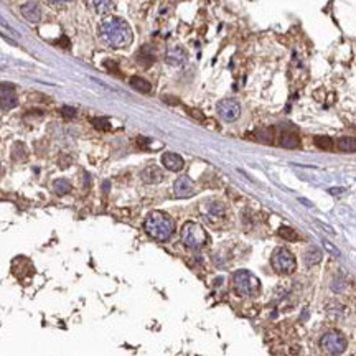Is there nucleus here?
<instances>
[{
    "instance_id": "1",
    "label": "nucleus",
    "mask_w": 356,
    "mask_h": 356,
    "mask_svg": "<svg viewBox=\"0 0 356 356\" xmlns=\"http://www.w3.org/2000/svg\"><path fill=\"white\" fill-rule=\"evenodd\" d=\"M101 40L111 48H125L132 43L134 33L129 23L119 17L104 18L99 25Z\"/></svg>"
},
{
    "instance_id": "2",
    "label": "nucleus",
    "mask_w": 356,
    "mask_h": 356,
    "mask_svg": "<svg viewBox=\"0 0 356 356\" xmlns=\"http://www.w3.org/2000/svg\"><path fill=\"white\" fill-rule=\"evenodd\" d=\"M144 229L152 239L155 241H168L175 233V223L163 211H152L144 221Z\"/></svg>"
},
{
    "instance_id": "3",
    "label": "nucleus",
    "mask_w": 356,
    "mask_h": 356,
    "mask_svg": "<svg viewBox=\"0 0 356 356\" xmlns=\"http://www.w3.org/2000/svg\"><path fill=\"white\" fill-rule=\"evenodd\" d=\"M233 287L242 297H252L259 292L261 284L256 275L251 274L249 270H237L233 275Z\"/></svg>"
},
{
    "instance_id": "4",
    "label": "nucleus",
    "mask_w": 356,
    "mask_h": 356,
    "mask_svg": "<svg viewBox=\"0 0 356 356\" xmlns=\"http://www.w3.org/2000/svg\"><path fill=\"white\" fill-rule=\"evenodd\" d=\"M181 242L190 247V249H200V247H203L206 244V241H208V234L203 229V226H200L198 223H193V221H188L183 224V228H181Z\"/></svg>"
},
{
    "instance_id": "5",
    "label": "nucleus",
    "mask_w": 356,
    "mask_h": 356,
    "mask_svg": "<svg viewBox=\"0 0 356 356\" xmlns=\"http://www.w3.org/2000/svg\"><path fill=\"white\" fill-rule=\"evenodd\" d=\"M270 262H272L274 269L280 274H292L295 267H297L294 254L289 249H285V247H277V249L272 252Z\"/></svg>"
},
{
    "instance_id": "6",
    "label": "nucleus",
    "mask_w": 356,
    "mask_h": 356,
    "mask_svg": "<svg viewBox=\"0 0 356 356\" xmlns=\"http://www.w3.org/2000/svg\"><path fill=\"white\" fill-rule=\"evenodd\" d=\"M346 345L348 343H346L345 335L340 333V331H328V333L323 335L322 340H320L322 350L330 356L341 355L346 350Z\"/></svg>"
},
{
    "instance_id": "7",
    "label": "nucleus",
    "mask_w": 356,
    "mask_h": 356,
    "mask_svg": "<svg viewBox=\"0 0 356 356\" xmlns=\"http://www.w3.org/2000/svg\"><path fill=\"white\" fill-rule=\"evenodd\" d=\"M216 111L224 122H234L241 116V104L236 99H223L218 102Z\"/></svg>"
},
{
    "instance_id": "8",
    "label": "nucleus",
    "mask_w": 356,
    "mask_h": 356,
    "mask_svg": "<svg viewBox=\"0 0 356 356\" xmlns=\"http://www.w3.org/2000/svg\"><path fill=\"white\" fill-rule=\"evenodd\" d=\"M173 191H175V195L178 198H188V196L195 193V185L190 177L183 175V177L177 178L175 185H173Z\"/></svg>"
},
{
    "instance_id": "9",
    "label": "nucleus",
    "mask_w": 356,
    "mask_h": 356,
    "mask_svg": "<svg viewBox=\"0 0 356 356\" xmlns=\"http://www.w3.org/2000/svg\"><path fill=\"white\" fill-rule=\"evenodd\" d=\"M162 163L167 170L170 172H180L185 167V160L175 152H165L162 155Z\"/></svg>"
},
{
    "instance_id": "10",
    "label": "nucleus",
    "mask_w": 356,
    "mask_h": 356,
    "mask_svg": "<svg viewBox=\"0 0 356 356\" xmlns=\"http://www.w3.org/2000/svg\"><path fill=\"white\" fill-rule=\"evenodd\" d=\"M22 15L27 18L30 23H38L40 18H41V10H40V5L35 2H27L23 3L22 8H20Z\"/></svg>"
},
{
    "instance_id": "11",
    "label": "nucleus",
    "mask_w": 356,
    "mask_h": 356,
    "mask_svg": "<svg viewBox=\"0 0 356 356\" xmlns=\"http://www.w3.org/2000/svg\"><path fill=\"white\" fill-rule=\"evenodd\" d=\"M135 61L142 68H150L153 61H155V53H153L150 46H142V48L139 50V53L135 55Z\"/></svg>"
},
{
    "instance_id": "12",
    "label": "nucleus",
    "mask_w": 356,
    "mask_h": 356,
    "mask_svg": "<svg viewBox=\"0 0 356 356\" xmlns=\"http://www.w3.org/2000/svg\"><path fill=\"white\" fill-rule=\"evenodd\" d=\"M142 180L145 181V183H148V185H153V183H160V181L163 180V173L162 170L158 168L157 165H150V167H147L145 170L142 172Z\"/></svg>"
},
{
    "instance_id": "13",
    "label": "nucleus",
    "mask_w": 356,
    "mask_h": 356,
    "mask_svg": "<svg viewBox=\"0 0 356 356\" xmlns=\"http://www.w3.org/2000/svg\"><path fill=\"white\" fill-rule=\"evenodd\" d=\"M165 59L172 66H180V64H183L186 61V53L183 48H178L177 46V48H170L167 51Z\"/></svg>"
},
{
    "instance_id": "14",
    "label": "nucleus",
    "mask_w": 356,
    "mask_h": 356,
    "mask_svg": "<svg viewBox=\"0 0 356 356\" xmlns=\"http://www.w3.org/2000/svg\"><path fill=\"white\" fill-rule=\"evenodd\" d=\"M279 144H280V147H284V148H297V147H300V139H298V135L294 132H282L280 134Z\"/></svg>"
},
{
    "instance_id": "15",
    "label": "nucleus",
    "mask_w": 356,
    "mask_h": 356,
    "mask_svg": "<svg viewBox=\"0 0 356 356\" xmlns=\"http://www.w3.org/2000/svg\"><path fill=\"white\" fill-rule=\"evenodd\" d=\"M97 13H109L114 10L116 0H89Z\"/></svg>"
},
{
    "instance_id": "16",
    "label": "nucleus",
    "mask_w": 356,
    "mask_h": 356,
    "mask_svg": "<svg viewBox=\"0 0 356 356\" xmlns=\"http://www.w3.org/2000/svg\"><path fill=\"white\" fill-rule=\"evenodd\" d=\"M130 86H132L135 91H139V92H144V94H147V92H150V89H152V84L147 81V79H144V78H140V76H134V78H130Z\"/></svg>"
},
{
    "instance_id": "17",
    "label": "nucleus",
    "mask_w": 356,
    "mask_h": 356,
    "mask_svg": "<svg viewBox=\"0 0 356 356\" xmlns=\"http://www.w3.org/2000/svg\"><path fill=\"white\" fill-rule=\"evenodd\" d=\"M17 106H18V99L13 92L8 91L3 96H0V109L8 111V109H13V107H17Z\"/></svg>"
},
{
    "instance_id": "18",
    "label": "nucleus",
    "mask_w": 356,
    "mask_h": 356,
    "mask_svg": "<svg viewBox=\"0 0 356 356\" xmlns=\"http://www.w3.org/2000/svg\"><path fill=\"white\" fill-rule=\"evenodd\" d=\"M53 191L59 196L68 195L69 191H71V183H69L66 178H58V180H55V183H53Z\"/></svg>"
},
{
    "instance_id": "19",
    "label": "nucleus",
    "mask_w": 356,
    "mask_h": 356,
    "mask_svg": "<svg viewBox=\"0 0 356 356\" xmlns=\"http://www.w3.org/2000/svg\"><path fill=\"white\" fill-rule=\"evenodd\" d=\"M322 259V252L317 249V247H310L305 254H303V262H305L307 266H315L318 264Z\"/></svg>"
},
{
    "instance_id": "20",
    "label": "nucleus",
    "mask_w": 356,
    "mask_h": 356,
    "mask_svg": "<svg viewBox=\"0 0 356 356\" xmlns=\"http://www.w3.org/2000/svg\"><path fill=\"white\" fill-rule=\"evenodd\" d=\"M336 147L341 152H356V139L355 137H341L336 142Z\"/></svg>"
},
{
    "instance_id": "21",
    "label": "nucleus",
    "mask_w": 356,
    "mask_h": 356,
    "mask_svg": "<svg viewBox=\"0 0 356 356\" xmlns=\"http://www.w3.org/2000/svg\"><path fill=\"white\" fill-rule=\"evenodd\" d=\"M277 234L285 241H298V234L295 233L292 228H289V226H280L277 229Z\"/></svg>"
},
{
    "instance_id": "22",
    "label": "nucleus",
    "mask_w": 356,
    "mask_h": 356,
    "mask_svg": "<svg viewBox=\"0 0 356 356\" xmlns=\"http://www.w3.org/2000/svg\"><path fill=\"white\" fill-rule=\"evenodd\" d=\"M315 145L318 148H322V150H331L333 148V140L326 137V135H318V137H315Z\"/></svg>"
},
{
    "instance_id": "23",
    "label": "nucleus",
    "mask_w": 356,
    "mask_h": 356,
    "mask_svg": "<svg viewBox=\"0 0 356 356\" xmlns=\"http://www.w3.org/2000/svg\"><path fill=\"white\" fill-rule=\"evenodd\" d=\"M91 124L94 125V129H97V130H109L111 129V124H109V119H107V117H92Z\"/></svg>"
},
{
    "instance_id": "24",
    "label": "nucleus",
    "mask_w": 356,
    "mask_h": 356,
    "mask_svg": "<svg viewBox=\"0 0 356 356\" xmlns=\"http://www.w3.org/2000/svg\"><path fill=\"white\" fill-rule=\"evenodd\" d=\"M224 211H226V209H224L223 203H218V201L208 203V213L211 214V216H223Z\"/></svg>"
},
{
    "instance_id": "25",
    "label": "nucleus",
    "mask_w": 356,
    "mask_h": 356,
    "mask_svg": "<svg viewBox=\"0 0 356 356\" xmlns=\"http://www.w3.org/2000/svg\"><path fill=\"white\" fill-rule=\"evenodd\" d=\"M256 137L261 140V142H266V144H272L274 142V130L272 129H266V130H261V132L256 134Z\"/></svg>"
},
{
    "instance_id": "26",
    "label": "nucleus",
    "mask_w": 356,
    "mask_h": 356,
    "mask_svg": "<svg viewBox=\"0 0 356 356\" xmlns=\"http://www.w3.org/2000/svg\"><path fill=\"white\" fill-rule=\"evenodd\" d=\"M59 112H61V116L64 119H73V117L76 116V109L71 106H63L61 109H59Z\"/></svg>"
},
{
    "instance_id": "27",
    "label": "nucleus",
    "mask_w": 356,
    "mask_h": 356,
    "mask_svg": "<svg viewBox=\"0 0 356 356\" xmlns=\"http://www.w3.org/2000/svg\"><path fill=\"white\" fill-rule=\"evenodd\" d=\"M323 246H325V247H326V249H328V251L331 252V254H333V256H336V257H338V256H340V251H338V249H336V247H335L333 244H330V242H328V241H323Z\"/></svg>"
},
{
    "instance_id": "28",
    "label": "nucleus",
    "mask_w": 356,
    "mask_h": 356,
    "mask_svg": "<svg viewBox=\"0 0 356 356\" xmlns=\"http://www.w3.org/2000/svg\"><path fill=\"white\" fill-rule=\"evenodd\" d=\"M188 112H190L191 116L195 117V119H198V120H203V119H205V117H203V114H201L200 111H193V109H188Z\"/></svg>"
},
{
    "instance_id": "29",
    "label": "nucleus",
    "mask_w": 356,
    "mask_h": 356,
    "mask_svg": "<svg viewBox=\"0 0 356 356\" xmlns=\"http://www.w3.org/2000/svg\"><path fill=\"white\" fill-rule=\"evenodd\" d=\"M50 3H55V5H61V3H68L71 0H48Z\"/></svg>"
},
{
    "instance_id": "30",
    "label": "nucleus",
    "mask_w": 356,
    "mask_h": 356,
    "mask_svg": "<svg viewBox=\"0 0 356 356\" xmlns=\"http://www.w3.org/2000/svg\"><path fill=\"white\" fill-rule=\"evenodd\" d=\"M56 43H58V45H63V43H64V46H66V48H69V41H68V38H64V36H63L61 40L56 41Z\"/></svg>"
},
{
    "instance_id": "31",
    "label": "nucleus",
    "mask_w": 356,
    "mask_h": 356,
    "mask_svg": "<svg viewBox=\"0 0 356 356\" xmlns=\"http://www.w3.org/2000/svg\"><path fill=\"white\" fill-rule=\"evenodd\" d=\"M343 191H345L343 188H331L330 193H331V195H338V193H343Z\"/></svg>"
}]
</instances>
